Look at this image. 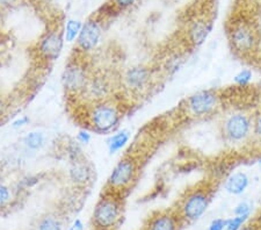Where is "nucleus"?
Segmentation results:
<instances>
[{
    "instance_id": "nucleus-35",
    "label": "nucleus",
    "mask_w": 261,
    "mask_h": 230,
    "mask_svg": "<svg viewBox=\"0 0 261 230\" xmlns=\"http://www.w3.org/2000/svg\"><path fill=\"white\" fill-rule=\"evenodd\" d=\"M258 163H259V164L261 165V156L258 158Z\"/></svg>"
},
{
    "instance_id": "nucleus-21",
    "label": "nucleus",
    "mask_w": 261,
    "mask_h": 230,
    "mask_svg": "<svg viewBox=\"0 0 261 230\" xmlns=\"http://www.w3.org/2000/svg\"><path fill=\"white\" fill-rule=\"evenodd\" d=\"M253 81V71L251 69H242L233 76L234 85L239 87H246Z\"/></svg>"
},
{
    "instance_id": "nucleus-6",
    "label": "nucleus",
    "mask_w": 261,
    "mask_h": 230,
    "mask_svg": "<svg viewBox=\"0 0 261 230\" xmlns=\"http://www.w3.org/2000/svg\"><path fill=\"white\" fill-rule=\"evenodd\" d=\"M231 48L242 57L252 56L258 53L260 40L255 29L247 22H238L231 28L229 33Z\"/></svg>"
},
{
    "instance_id": "nucleus-27",
    "label": "nucleus",
    "mask_w": 261,
    "mask_h": 230,
    "mask_svg": "<svg viewBox=\"0 0 261 230\" xmlns=\"http://www.w3.org/2000/svg\"><path fill=\"white\" fill-rule=\"evenodd\" d=\"M75 139H77V141L81 144L87 145L92 141V135H91V133L87 131V129H82V131L78 132L77 137H75Z\"/></svg>"
},
{
    "instance_id": "nucleus-11",
    "label": "nucleus",
    "mask_w": 261,
    "mask_h": 230,
    "mask_svg": "<svg viewBox=\"0 0 261 230\" xmlns=\"http://www.w3.org/2000/svg\"><path fill=\"white\" fill-rule=\"evenodd\" d=\"M153 72L146 65H134L122 76V83L125 89L134 94H142L150 89L152 84Z\"/></svg>"
},
{
    "instance_id": "nucleus-10",
    "label": "nucleus",
    "mask_w": 261,
    "mask_h": 230,
    "mask_svg": "<svg viewBox=\"0 0 261 230\" xmlns=\"http://www.w3.org/2000/svg\"><path fill=\"white\" fill-rule=\"evenodd\" d=\"M113 94V79L103 72H92L85 90L81 97L87 100L88 104L111 99Z\"/></svg>"
},
{
    "instance_id": "nucleus-3",
    "label": "nucleus",
    "mask_w": 261,
    "mask_h": 230,
    "mask_svg": "<svg viewBox=\"0 0 261 230\" xmlns=\"http://www.w3.org/2000/svg\"><path fill=\"white\" fill-rule=\"evenodd\" d=\"M212 192L205 187H196L186 192L178 202L175 212L178 213L184 224L199 221L208 211L212 202Z\"/></svg>"
},
{
    "instance_id": "nucleus-13",
    "label": "nucleus",
    "mask_w": 261,
    "mask_h": 230,
    "mask_svg": "<svg viewBox=\"0 0 261 230\" xmlns=\"http://www.w3.org/2000/svg\"><path fill=\"white\" fill-rule=\"evenodd\" d=\"M175 209L155 212L147 219L143 230H180L184 227Z\"/></svg>"
},
{
    "instance_id": "nucleus-22",
    "label": "nucleus",
    "mask_w": 261,
    "mask_h": 230,
    "mask_svg": "<svg viewBox=\"0 0 261 230\" xmlns=\"http://www.w3.org/2000/svg\"><path fill=\"white\" fill-rule=\"evenodd\" d=\"M251 219V215H233L228 219L225 230H241Z\"/></svg>"
},
{
    "instance_id": "nucleus-31",
    "label": "nucleus",
    "mask_w": 261,
    "mask_h": 230,
    "mask_svg": "<svg viewBox=\"0 0 261 230\" xmlns=\"http://www.w3.org/2000/svg\"><path fill=\"white\" fill-rule=\"evenodd\" d=\"M6 108H7L6 100L4 99L3 95H0V118H2V116H4V114H5Z\"/></svg>"
},
{
    "instance_id": "nucleus-2",
    "label": "nucleus",
    "mask_w": 261,
    "mask_h": 230,
    "mask_svg": "<svg viewBox=\"0 0 261 230\" xmlns=\"http://www.w3.org/2000/svg\"><path fill=\"white\" fill-rule=\"evenodd\" d=\"M86 123L92 132L96 134H109L119 127L123 113L120 104L113 98L102 101L88 104L86 111Z\"/></svg>"
},
{
    "instance_id": "nucleus-8",
    "label": "nucleus",
    "mask_w": 261,
    "mask_h": 230,
    "mask_svg": "<svg viewBox=\"0 0 261 230\" xmlns=\"http://www.w3.org/2000/svg\"><path fill=\"white\" fill-rule=\"evenodd\" d=\"M221 95L215 90H201L189 95L185 101L187 113L194 118H203L213 114L220 107Z\"/></svg>"
},
{
    "instance_id": "nucleus-28",
    "label": "nucleus",
    "mask_w": 261,
    "mask_h": 230,
    "mask_svg": "<svg viewBox=\"0 0 261 230\" xmlns=\"http://www.w3.org/2000/svg\"><path fill=\"white\" fill-rule=\"evenodd\" d=\"M253 134L256 139L261 142V111L253 119Z\"/></svg>"
},
{
    "instance_id": "nucleus-5",
    "label": "nucleus",
    "mask_w": 261,
    "mask_h": 230,
    "mask_svg": "<svg viewBox=\"0 0 261 230\" xmlns=\"http://www.w3.org/2000/svg\"><path fill=\"white\" fill-rule=\"evenodd\" d=\"M140 172V162L133 155H125L113 167L111 174L107 179L106 188L124 195L125 191H129L136 183Z\"/></svg>"
},
{
    "instance_id": "nucleus-23",
    "label": "nucleus",
    "mask_w": 261,
    "mask_h": 230,
    "mask_svg": "<svg viewBox=\"0 0 261 230\" xmlns=\"http://www.w3.org/2000/svg\"><path fill=\"white\" fill-rule=\"evenodd\" d=\"M13 200V192L4 183H0V208H6Z\"/></svg>"
},
{
    "instance_id": "nucleus-12",
    "label": "nucleus",
    "mask_w": 261,
    "mask_h": 230,
    "mask_svg": "<svg viewBox=\"0 0 261 230\" xmlns=\"http://www.w3.org/2000/svg\"><path fill=\"white\" fill-rule=\"evenodd\" d=\"M64 42V32L57 28L49 31L39 42V54L45 61H56L61 56Z\"/></svg>"
},
{
    "instance_id": "nucleus-4",
    "label": "nucleus",
    "mask_w": 261,
    "mask_h": 230,
    "mask_svg": "<svg viewBox=\"0 0 261 230\" xmlns=\"http://www.w3.org/2000/svg\"><path fill=\"white\" fill-rule=\"evenodd\" d=\"M85 56L86 55L77 52V55H74L73 58H70L65 65L62 74V84L67 94L81 97L90 81L93 71L90 70L86 61H84Z\"/></svg>"
},
{
    "instance_id": "nucleus-25",
    "label": "nucleus",
    "mask_w": 261,
    "mask_h": 230,
    "mask_svg": "<svg viewBox=\"0 0 261 230\" xmlns=\"http://www.w3.org/2000/svg\"><path fill=\"white\" fill-rule=\"evenodd\" d=\"M136 3L137 0H112L111 4L114 6V8L117 12H120V11L128 10V8L134 6Z\"/></svg>"
},
{
    "instance_id": "nucleus-7",
    "label": "nucleus",
    "mask_w": 261,
    "mask_h": 230,
    "mask_svg": "<svg viewBox=\"0 0 261 230\" xmlns=\"http://www.w3.org/2000/svg\"><path fill=\"white\" fill-rule=\"evenodd\" d=\"M222 133L230 143H242L253 134V119L243 112L231 113L223 120Z\"/></svg>"
},
{
    "instance_id": "nucleus-34",
    "label": "nucleus",
    "mask_w": 261,
    "mask_h": 230,
    "mask_svg": "<svg viewBox=\"0 0 261 230\" xmlns=\"http://www.w3.org/2000/svg\"><path fill=\"white\" fill-rule=\"evenodd\" d=\"M258 54H259V57L261 60V42H260V45H259V49H258Z\"/></svg>"
},
{
    "instance_id": "nucleus-18",
    "label": "nucleus",
    "mask_w": 261,
    "mask_h": 230,
    "mask_svg": "<svg viewBox=\"0 0 261 230\" xmlns=\"http://www.w3.org/2000/svg\"><path fill=\"white\" fill-rule=\"evenodd\" d=\"M64 223L56 213H48L36 221L34 230H63Z\"/></svg>"
},
{
    "instance_id": "nucleus-9",
    "label": "nucleus",
    "mask_w": 261,
    "mask_h": 230,
    "mask_svg": "<svg viewBox=\"0 0 261 230\" xmlns=\"http://www.w3.org/2000/svg\"><path fill=\"white\" fill-rule=\"evenodd\" d=\"M101 37H102V24H101V21L93 15L92 18L87 19L85 23H83L81 34L75 41L77 52L83 55L93 53L100 44Z\"/></svg>"
},
{
    "instance_id": "nucleus-14",
    "label": "nucleus",
    "mask_w": 261,
    "mask_h": 230,
    "mask_svg": "<svg viewBox=\"0 0 261 230\" xmlns=\"http://www.w3.org/2000/svg\"><path fill=\"white\" fill-rule=\"evenodd\" d=\"M69 178L74 186L86 187L93 181V167L85 157L72 161L69 169Z\"/></svg>"
},
{
    "instance_id": "nucleus-16",
    "label": "nucleus",
    "mask_w": 261,
    "mask_h": 230,
    "mask_svg": "<svg viewBox=\"0 0 261 230\" xmlns=\"http://www.w3.org/2000/svg\"><path fill=\"white\" fill-rule=\"evenodd\" d=\"M251 179L248 177L247 173L243 172V171H238L230 174L224 182V190L231 195H242L246 192V190L250 186Z\"/></svg>"
},
{
    "instance_id": "nucleus-17",
    "label": "nucleus",
    "mask_w": 261,
    "mask_h": 230,
    "mask_svg": "<svg viewBox=\"0 0 261 230\" xmlns=\"http://www.w3.org/2000/svg\"><path fill=\"white\" fill-rule=\"evenodd\" d=\"M132 133L128 129H122L113 134V135L107 140V148L111 155H115L122 149H124L129 143Z\"/></svg>"
},
{
    "instance_id": "nucleus-30",
    "label": "nucleus",
    "mask_w": 261,
    "mask_h": 230,
    "mask_svg": "<svg viewBox=\"0 0 261 230\" xmlns=\"http://www.w3.org/2000/svg\"><path fill=\"white\" fill-rule=\"evenodd\" d=\"M84 229H85V225H84L83 221L81 219H75L67 230H84Z\"/></svg>"
},
{
    "instance_id": "nucleus-26",
    "label": "nucleus",
    "mask_w": 261,
    "mask_h": 230,
    "mask_svg": "<svg viewBox=\"0 0 261 230\" xmlns=\"http://www.w3.org/2000/svg\"><path fill=\"white\" fill-rule=\"evenodd\" d=\"M226 223H228V219L218 217V219H215L210 222L208 230H225Z\"/></svg>"
},
{
    "instance_id": "nucleus-15",
    "label": "nucleus",
    "mask_w": 261,
    "mask_h": 230,
    "mask_svg": "<svg viewBox=\"0 0 261 230\" xmlns=\"http://www.w3.org/2000/svg\"><path fill=\"white\" fill-rule=\"evenodd\" d=\"M213 23L212 21L205 18H199L195 19L193 22L189 24L187 29V39L188 43L192 45L193 48L201 47L204 43L205 40L212 32Z\"/></svg>"
},
{
    "instance_id": "nucleus-24",
    "label": "nucleus",
    "mask_w": 261,
    "mask_h": 230,
    "mask_svg": "<svg viewBox=\"0 0 261 230\" xmlns=\"http://www.w3.org/2000/svg\"><path fill=\"white\" fill-rule=\"evenodd\" d=\"M253 207L248 201H241L233 208V215H252Z\"/></svg>"
},
{
    "instance_id": "nucleus-1",
    "label": "nucleus",
    "mask_w": 261,
    "mask_h": 230,
    "mask_svg": "<svg viewBox=\"0 0 261 230\" xmlns=\"http://www.w3.org/2000/svg\"><path fill=\"white\" fill-rule=\"evenodd\" d=\"M124 195L105 187L92 213L93 230H117L123 220Z\"/></svg>"
},
{
    "instance_id": "nucleus-19",
    "label": "nucleus",
    "mask_w": 261,
    "mask_h": 230,
    "mask_svg": "<svg viewBox=\"0 0 261 230\" xmlns=\"http://www.w3.org/2000/svg\"><path fill=\"white\" fill-rule=\"evenodd\" d=\"M83 28V22L81 20L75 19H69L65 23V29H64V40L67 43H72L75 42L78 39L79 34H81V31Z\"/></svg>"
},
{
    "instance_id": "nucleus-32",
    "label": "nucleus",
    "mask_w": 261,
    "mask_h": 230,
    "mask_svg": "<svg viewBox=\"0 0 261 230\" xmlns=\"http://www.w3.org/2000/svg\"><path fill=\"white\" fill-rule=\"evenodd\" d=\"M241 230H261V227L255 223H246Z\"/></svg>"
},
{
    "instance_id": "nucleus-20",
    "label": "nucleus",
    "mask_w": 261,
    "mask_h": 230,
    "mask_svg": "<svg viewBox=\"0 0 261 230\" xmlns=\"http://www.w3.org/2000/svg\"><path fill=\"white\" fill-rule=\"evenodd\" d=\"M44 134L41 132H31L23 137V144L28 150L37 151L44 145Z\"/></svg>"
},
{
    "instance_id": "nucleus-33",
    "label": "nucleus",
    "mask_w": 261,
    "mask_h": 230,
    "mask_svg": "<svg viewBox=\"0 0 261 230\" xmlns=\"http://www.w3.org/2000/svg\"><path fill=\"white\" fill-rule=\"evenodd\" d=\"M18 0H0V6H11L13 5V4H15Z\"/></svg>"
},
{
    "instance_id": "nucleus-29",
    "label": "nucleus",
    "mask_w": 261,
    "mask_h": 230,
    "mask_svg": "<svg viewBox=\"0 0 261 230\" xmlns=\"http://www.w3.org/2000/svg\"><path fill=\"white\" fill-rule=\"evenodd\" d=\"M29 122H31V119H29L28 116H21V118L13 121V123H12V128L20 129V128L24 127V125L29 124Z\"/></svg>"
}]
</instances>
